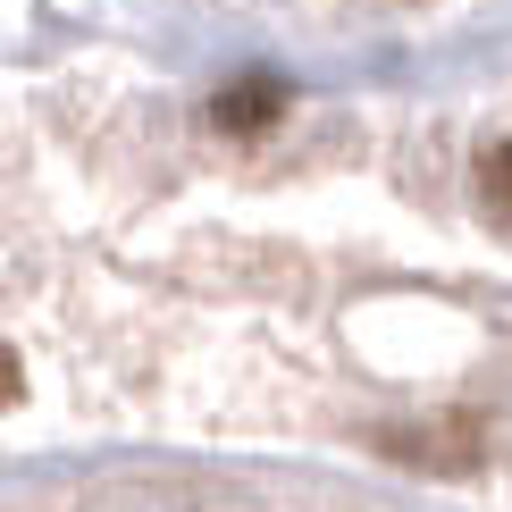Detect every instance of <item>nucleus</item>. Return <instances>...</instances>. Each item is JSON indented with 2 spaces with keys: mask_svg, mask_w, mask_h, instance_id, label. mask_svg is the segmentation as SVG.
Returning <instances> with one entry per match:
<instances>
[{
  "mask_svg": "<svg viewBox=\"0 0 512 512\" xmlns=\"http://www.w3.org/2000/svg\"><path fill=\"white\" fill-rule=\"evenodd\" d=\"M277 110H286V84H269V76H244V84H227V93L210 101V118H219L227 135H261Z\"/></svg>",
  "mask_w": 512,
  "mask_h": 512,
  "instance_id": "1",
  "label": "nucleus"
},
{
  "mask_svg": "<svg viewBox=\"0 0 512 512\" xmlns=\"http://www.w3.org/2000/svg\"><path fill=\"white\" fill-rule=\"evenodd\" d=\"M479 202L512 210V135H496V143L479 152Z\"/></svg>",
  "mask_w": 512,
  "mask_h": 512,
  "instance_id": "2",
  "label": "nucleus"
},
{
  "mask_svg": "<svg viewBox=\"0 0 512 512\" xmlns=\"http://www.w3.org/2000/svg\"><path fill=\"white\" fill-rule=\"evenodd\" d=\"M9 403H26V361H17V345H0V412Z\"/></svg>",
  "mask_w": 512,
  "mask_h": 512,
  "instance_id": "3",
  "label": "nucleus"
}]
</instances>
